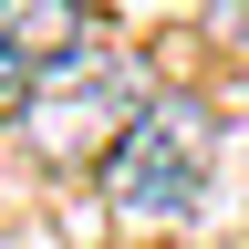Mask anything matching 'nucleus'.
Instances as JSON below:
<instances>
[{
    "label": "nucleus",
    "mask_w": 249,
    "mask_h": 249,
    "mask_svg": "<svg viewBox=\"0 0 249 249\" xmlns=\"http://www.w3.org/2000/svg\"><path fill=\"white\" fill-rule=\"evenodd\" d=\"M83 52V0H0V62L11 73H52Z\"/></svg>",
    "instance_id": "obj_3"
},
{
    "label": "nucleus",
    "mask_w": 249,
    "mask_h": 249,
    "mask_svg": "<svg viewBox=\"0 0 249 249\" xmlns=\"http://www.w3.org/2000/svg\"><path fill=\"white\" fill-rule=\"evenodd\" d=\"M21 93H31V83L11 73V62H0V124H11V114H21Z\"/></svg>",
    "instance_id": "obj_4"
},
{
    "label": "nucleus",
    "mask_w": 249,
    "mask_h": 249,
    "mask_svg": "<svg viewBox=\"0 0 249 249\" xmlns=\"http://www.w3.org/2000/svg\"><path fill=\"white\" fill-rule=\"evenodd\" d=\"M135 114H145V73L114 62V52H73L21 93V135H31L42 166H104Z\"/></svg>",
    "instance_id": "obj_2"
},
{
    "label": "nucleus",
    "mask_w": 249,
    "mask_h": 249,
    "mask_svg": "<svg viewBox=\"0 0 249 249\" xmlns=\"http://www.w3.org/2000/svg\"><path fill=\"white\" fill-rule=\"evenodd\" d=\"M208 166H218V114L197 93H156V104L124 124V145L104 156V197H114V218H135V229H177V218H197Z\"/></svg>",
    "instance_id": "obj_1"
}]
</instances>
